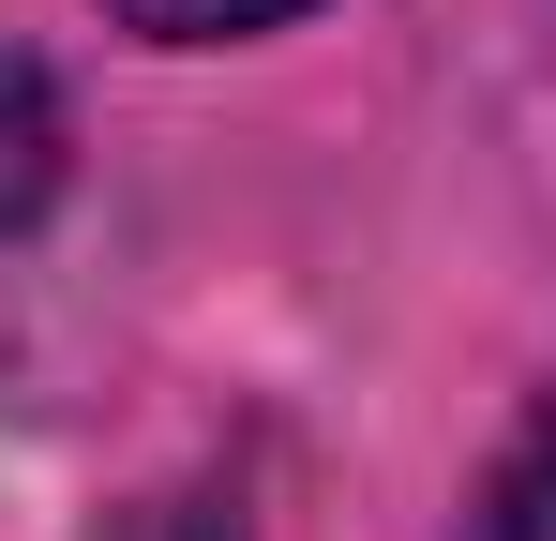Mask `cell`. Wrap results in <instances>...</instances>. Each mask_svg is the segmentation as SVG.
<instances>
[{"label":"cell","instance_id":"1","mask_svg":"<svg viewBox=\"0 0 556 541\" xmlns=\"http://www.w3.org/2000/svg\"><path fill=\"white\" fill-rule=\"evenodd\" d=\"M466 541H556V391L527 406V437L496 451V481H481V512H466Z\"/></svg>","mask_w":556,"mask_h":541},{"label":"cell","instance_id":"2","mask_svg":"<svg viewBox=\"0 0 556 541\" xmlns=\"http://www.w3.org/2000/svg\"><path fill=\"white\" fill-rule=\"evenodd\" d=\"M46 180H61V105H46V76L0 46V226H30Z\"/></svg>","mask_w":556,"mask_h":541},{"label":"cell","instance_id":"3","mask_svg":"<svg viewBox=\"0 0 556 541\" xmlns=\"http://www.w3.org/2000/svg\"><path fill=\"white\" fill-rule=\"evenodd\" d=\"M121 30H151V46H226V30H286L301 0H105Z\"/></svg>","mask_w":556,"mask_h":541},{"label":"cell","instance_id":"4","mask_svg":"<svg viewBox=\"0 0 556 541\" xmlns=\"http://www.w3.org/2000/svg\"><path fill=\"white\" fill-rule=\"evenodd\" d=\"M121 541H241V496H211V481H195V496H151Z\"/></svg>","mask_w":556,"mask_h":541}]
</instances>
